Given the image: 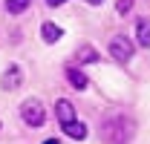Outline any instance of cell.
I'll use <instances>...</instances> for the list:
<instances>
[{
  "mask_svg": "<svg viewBox=\"0 0 150 144\" xmlns=\"http://www.w3.org/2000/svg\"><path fill=\"white\" fill-rule=\"evenodd\" d=\"M20 118H23V124H29V127H43L46 109H43V104L38 98H29V101L20 104Z\"/></svg>",
  "mask_w": 150,
  "mask_h": 144,
  "instance_id": "obj_2",
  "label": "cell"
},
{
  "mask_svg": "<svg viewBox=\"0 0 150 144\" xmlns=\"http://www.w3.org/2000/svg\"><path fill=\"white\" fill-rule=\"evenodd\" d=\"M136 40H139V46L150 49V20L147 18H139V20H136Z\"/></svg>",
  "mask_w": 150,
  "mask_h": 144,
  "instance_id": "obj_5",
  "label": "cell"
},
{
  "mask_svg": "<svg viewBox=\"0 0 150 144\" xmlns=\"http://www.w3.org/2000/svg\"><path fill=\"white\" fill-rule=\"evenodd\" d=\"M43 144H61V141H58V138H46Z\"/></svg>",
  "mask_w": 150,
  "mask_h": 144,
  "instance_id": "obj_14",
  "label": "cell"
},
{
  "mask_svg": "<svg viewBox=\"0 0 150 144\" xmlns=\"http://www.w3.org/2000/svg\"><path fill=\"white\" fill-rule=\"evenodd\" d=\"M40 32H43V40H46V43H55V40H61V35H64V29L55 26V23H43Z\"/></svg>",
  "mask_w": 150,
  "mask_h": 144,
  "instance_id": "obj_9",
  "label": "cell"
},
{
  "mask_svg": "<svg viewBox=\"0 0 150 144\" xmlns=\"http://www.w3.org/2000/svg\"><path fill=\"white\" fill-rule=\"evenodd\" d=\"M67 81L72 84L75 90H87V75L81 69H75V66H67Z\"/></svg>",
  "mask_w": 150,
  "mask_h": 144,
  "instance_id": "obj_8",
  "label": "cell"
},
{
  "mask_svg": "<svg viewBox=\"0 0 150 144\" xmlns=\"http://www.w3.org/2000/svg\"><path fill=\"white\" fill-rule=\"evenodd\" d=\"M61 3H67V0H46V6H52V9H55V6H61Z\"/></svg>",
  "mask_w": 150,
  "mask_h": 144,
  "instance_id": "obj_13",
  "label": "cell"
},
{
  "mask_svg": "<svg viewBox=\"0 0 150 144\" xmlns=\"http://www.w3.org/2000/svg\"><path fill=\"white\" fill-rule=\"evenodd\" d=\"M110 55L115 58V61L127 64V61L133 58V40H130V37H124V35H115L110 40Z\"/></svg>",
  "mask_w": 150,
  "mask_h": 144,
  "instance_id": "obj_3",
  "label": "cell"
},
{
  "mask_svg": "<svg viewBox=\"0 0 150 144\" xmlns=\"http://www.w3.org/2000/svg\"><path fill=\"white\" fill-rule=\"evenodd\" d=\"M20 84H23V69L12 64L9 69L3 72V81H0V87H3V90H18Z\"/></svg>",
  "mask_w": 150,
  "mask_h": 144,
  "instance_id": "obj_4",
  "label": "cell"
},
{
  "mask_svg": "<svg viewBox=\"0 0 150 144\" xmlns=\"http://www.w3.org/2000/svg\"><path fill=\"white\" fill-rule=\"evenodd\" d=\"M55 115H58V121H61V124L75 121V109H72V104H69V101H64V98L55 104Z\"/></svg>",
  "mask_w": 150,
  "mask_h": 144,
  "instance_id": "obj_6",
  "label": "cell"
},
{
  "mask_svg": "<svg viewBox=\"0 0 150 144\" xmlns=\"http://www.w3.org/2000/svg\"><path fill=\"white\" fill-rule=\"evenodd\" d=\"M29 3H32V0H6V9H9L12 15H20V12L29 9Z\"/></svg>",
  "mask_w": 150,
  "mask_h": 144,
  "instance_id": "obj_11",
  "label": "cell"
},
{
  "mask_svg": "<svg viewBox=\"0 0 150 144\" xmlns=\"http://www.w3.org/2000/svg\"><path fill=\"white\" fill-rule=\"evenodd\" d=\"M136 136V124L127 115H112L101 124V138L107 144H130Z\"/></svg>",
  "mask_w": 150,
  "mask_h": 144,
  "instance_id": "obj_1",
  "label": "cell"
},
{
  "mask_svg": "<svg viewBox=\"0 0 150 144\" xmlns=\"http://www.w3.org/2000/svg\"><path fill=\"white\" fill-rule=\"evenodd\" d=\"M87 3H93V6H98V3H104V0H87Z\"/></svg>",
  "mask_w": 150,
  "mask_h": 144,
  "instance_id": "obj_15",
  "label": "cell"
},
{
  "mask_svg": "<svg viewBox=\"0 0 150 144\" xmlns=\"http://www.w3.org/2000/svg\"><path fill=\"white\" fill-rule=\"evenodd\" d=\"M61 127H64V133H67L69 138H75V141H84V138H87V124H81L78 118L69 121V124H61Z\"/></svg>",
  "mask_w": 150,
  "mask_h": 144,
  "instance_id": "obj_7",
  "label": "cell"
},
{
  "mask_svg": "<svg viewBox=\"0 0 150 144\" xmlns=\"http://www.w3.org/2000/svg\"><path fill=\"white\" fill-rule=\"evenodd\" d=\"M130 9H133V0H118L115 3V12L118 15H130Z\"/></svg>",
  "mask_w": 150,
  "mask_h": 144,
  "instance_id": "obj_12",
  "label": "cell"
},
{
  "mask_svg": "<svg viewBox=\"0 0 150 144\" xmlns=\"http://www.w3.org/2000/svg\"><path fill=\"white\" fill-rule=\"evenodd\" d=\"M95 61H98V52L93 46H81L78 49V64H95Z\"/></svg>",
  "mask_w": 150,
  "mask_h": 144,
  "instance_id": "obj_10",
  "label": "cell"
}]
</instances>
